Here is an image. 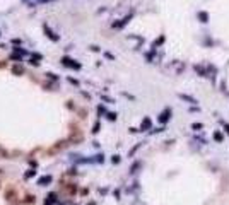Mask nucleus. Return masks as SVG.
I'll use <instances>...</instances> for the list:
<instances>
[{"label": "nucleus", "instance_id": "1", "mask_svg": "<svg viewBox=\"0 0 229 205\" xmlns=\"http://www.w3.org/2000/svg\"><path fill=\"white\" fill-rule=\"evenodd\" d=\"M169 118H171V110H166V111H163V113H161V116H159V121H161V123H166Z\"/></svg>", "mask_w": 229, "mask_h": 205}, {"label": "nucleus", "instance_id": "2", "mask_svg": "<svg viewBox=\"0 0 229 205\" xmlns=\"http://www.w3.org/2000/svg\"><path fill=\"white\" fill-rule=\"evenodd\" d=\"M180 98H181V99H185V101H188V102H192V104H195V102H197V99L190 98V96H186V94H180Z\"/></svg>", "mask_w": 229, "mask_h": 205}, {"label": "nucleus", "instance_id": "3", "mask_svg": "<svg viewBox=\"0 0 229 205\" xmlns=\"http://www.w3.org/2000/svg\"><path fill=\"white\" fill-rule=\"evenodd\" d=\"M198 17L202 19V22H207L209 21V15L205 14V12H198Z\"/></svg>", "mask_w": 229, "mask_h": 205}, {"label": "nucleus", "instance_id": "4", "mask_svg": "<svg viewBox=\"0 0 229 205\" xmlns=\"http://www.w3.org/2000/svg\"><path fill=\"white\" fill-rule=\"evenodd\" d=\"M214 139L217 140V142H221V140H222V135H221V132H215V133H214Z\"/></svg>", "mask_w": 229, "mask_h": 205}, {"label": "nucleus", "instance_id": "5", "mask_svg": "<svg viewBox=\"0 0 229 205\" xmlns=\"http://www.w3.org/2000/svg\"><path fill=\"white\" fill-rule=\"evenodd\" d=\"M192 128H193V130H197V128H202V125H200V123H193Z\"/></svg>", "mask_w": 229, "mask_h": 205}, {"label": "nucleus", "instance_id": "6", "mask_svg": "<svg viewBox=\"0 0 229 205\" xmlns=\"http://www.w3.org/2000/svg\"><path fill=\"white\" fill-rule=\"evenodd\" d=\"M147 127H151V120H145L144 121V128H147Z\"/></svg>", "mask_w": 229, "mask_h": 205}, {"label": "nucleus", "instance_id": "7", "mask_svg": "<svg viewBox=\"0 0 229 205\" xmlns=\"http://www.w3.org/2000/svg\"><path fill=\"white\" fill-rule=\"evenodd\" d=\"M50 181V178H43V179H40V183H48Z\"/></svg>", "mask_w": 229, "mask_h": 205}, {"label": "nucleus", "instance_id": "8", "mask_svg": "<svg viewBox=\"0 0 229 205\" xmlns=\"http://www.w3.org/2000/svg\"><path fill=\"white\" fill-rule=\"evenodd\" d=\"M133 205H144V203H140V202H137V203H133Z\"/></svg>", "mask_w": 229, "mask_h": 205}, {"label": "nucleus", "instance_id": "9", "mask_svg": "<svg viewBox=\"0 0 229 205\" xmlns=\"http://www.w3.org/2000/svg\"><path fill=\"white\" fill-rule=\"evenodd\" d=\"M226 128H227V133H229V125H226Z\"/></svg>", "mask_w": 229, "mask_h": 205}]
</instances>
